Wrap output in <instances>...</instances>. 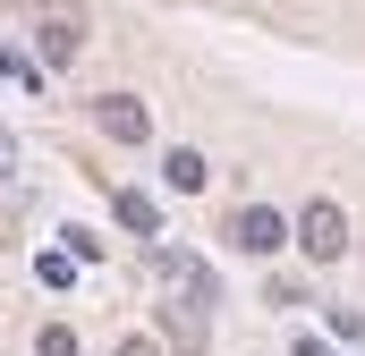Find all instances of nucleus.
I'll return each instance as SVG.
<instances>
[{
    "instance_id": "obj_1",
    "label": "nucleus",
    "mask_w": 365,
    "mask_h": 356,
    "mask_svg": "<svg viewBox=\"0 0 365 356\" xmlns=\"http://www.w3.org/2000/svg\"><path fill=\"white\" fill-rule=\"evenodd\" d=\"M289 238L306 246V263H340V255H349V212H340V204H306Z\"/></svg>"
},
{
    "instance_id": "obj_2",
    "label": "nucleus",
    "mask_w": 365,
    "mask_h": 356,
    "mask_svg": "<svg viewBox=\"0 0 365 356\" xmlns=\"http://www.w3.org/2000/svg\"><path fill=\"white\" fill-rule=\"evenodd\" d=\"M280 238H289V221H280L272 204H238V212H230V246H247V255H272Z\"/></svg>"
},
{
    "instance_id": "obj_3",
    "label": "nucleus",
    "mask_w": 365,
    "mask_h": 356,
    "mask_svg": "<svg viewBox=\"0 0 365 356\" xmlns=\"http://www.w3.org/2000/svg\"><path fill=\"white\" fill-rule=\"evenodd\" d=\"M93 119H102V136H119V145H145V136H153V119H145V102H136V93H102V102H93Z\"/></svg>"
},
{
    "instance_id": "obj_4",
    "label": "nucleus",
    "mask_w": 365,
    "mask_h": 356,
    "mask_svg": "<svg viewBox=\"0 0 365 356\" xmlns=\"http://www.w3.org/2000/svg\"><path fill=\"white\" fill-rule=\"evenodd\" d=\"M162 340H170L179 356H195V348H204V297H195V288L162 305Z\"/></svg>"
},
{
    "instance_id": "obj_5",
    "label": "nucleus",
    "mask_w": 365,
    "mask_h": 356,
    "mask_svg": "<svg viewBox=\"0 0 365 356\" xmlns=\"http://www.w3.org/2000/svg\"><path fill=\"white\" fill-rule=\"evenodd\" d=\"M110 212H119V221H128L136 238H153V229H162V212H153V195H136V187H119V195H110Z\"/></svg>"
},
{
    "instance_id": "obj_6",
    "label": "nucleus",
    "mask_w": 365,
    "mask_h": 356,
    "mask_svg": "<svg viewBox=\"0 0 365 356\" xmlns=\"http://www.w3.org/2000/svg\"><path fill=\"white\" fill-rule=\"evenodd\" d=\"M162 178H170L179 195H195V187H204V178H212V170H204V153H187V145H179V153L162 162Z\"/></svg>"
},
{
    "instance_id": "obj_7",
    "label": "nucleus",
    "mask_w": 365,
    "mask_h": 356,
    "mask_svg": "<svg viewBox=\"0 0 365 356\" xmlns=\"http://www.w3.org/2000/svg\"><path fill=\"white\" fill-rule=\"evenodd\" d=\"M77 43H86L77 17H51V26H43V60H77Z\"/></svg>"
},
{
    "instance_id": "obj_8",
    "label": "nucleus",
    "mask_w": 365,
    "mask_h": 356,
    "mask_svg": "<svg viewBox=\"0 0 365 356\" xmlns=\"http://www.w3.org/2000/svg\"><path fill=\"white\" fill-rule=\"evenodd\" d=\"M34 356H77V331H68V323H51V331L34 340Z\"/></svg>"
},
{
    "instance_id": "obj_9",
    "label": "nucleus",
    "mask_w": 365,
    "mask_h": 356,
    "mask_svg": "<svg viewBox=\"0 0 365 356\" xmlns=\"http://www.w3.org/2000/svg\"><path fill=\"white\" fill-rule=\"evenodd\" d=\"M77 280V255H43V288H68Z\"/></svg>"
},
{
    "instance_id": "obj_10",
    "label": "nucleus",
    "mask_w": 365,
    "mask_h": 356,
    "mask_svg": "<svg viewBox=\"0 0 365 356\" xmlns=\"http://www.w3.org/2000/svg\"><path fill=\"white\" fill-rule=\"evenodd\" d=\"M119 356H162V348H153V340H128V348H119Z\"/></svg>"
},
{
    "instance_id": "obj_11",
    "label": "nucleus",
    "mask_w": 365,
    "mask_h": 356,
    "mask_svg": "<svg viewBox=\"0 0 365 356\" xmlns=\"http://www.w3.org/2000/svg\"><path fill=\"white\" fill-rule=\"evenodd\" d=\"M297 356H331V348H314V340H297Z\"/></svg>"
}]
</instances>
